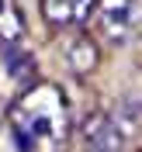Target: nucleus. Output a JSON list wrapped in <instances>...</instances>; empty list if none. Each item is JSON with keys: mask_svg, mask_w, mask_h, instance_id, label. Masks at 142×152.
<instances>
[{"mask_svg": "<svg viewBox=\"0 0 142 152\" xmlns=\"http://www.w3.org/2000/svg\"><path fill=\"white\" fill-rule=\"evenodd\" d=\"M97 0H42V10L56 24H83Z\"/></svg>", "mask_w": 142, "mask_h": 152, "instance_id": "4", "label": "nucleus"}, {"mask_svg": "<svg viewBox=\"0 0 142 152\" xmlns=\"http://www.w3.org/2000/svg\"><path fill=\"white\" fill-rule=\"evenodd\" d=\"M59 52H63V59L69 62V69L73 73H87V69L97 62V48L90 45V38H66L63 45H59Z\"/></svg>", "mask_w": 142, "mask_h": 152, "instance_id": "6", "label": "nucleus"}, {"mask_svg": "<svg viewBox=\"0 0 142 152\" xmlns=\"http://www.w3.org/2000/svg\"><path fill=\"white\" fill-rule=\"evenodd\" d=\"M24 38V18L14 0H0V48H14Z\"/></svg>", "mask_w": 142, "mask_h": 152, "instance_id": "5", "label": "nucleus"}, {"mask_svg": "<svg viewBox=\"0 0 142 152\" xmlns=\"http://www.w3.org/2000/svg\"><path fill=\"white\" fill-rule=\"evenodd\" d=\"M73 107L63 97V90L52 83H42L10 107V138L18 152H59L69 138Z\"/></svg>", "mask_w": 142, "mask_h": 152, "instance_id": "1", "label": "nucleus"}, {"mask_svg": "<svg viewBox=\"0 0 142 152\" xmlns=\"http://www.w3.org/2000/svg\"><path fill=\"white\" fill-rule=\"evenodd\" d=\"M97 28L107 42L121 45L139 28V0H97Z\"/></svg>", "mask_w": 142, "mask_h": 152, "instance_id": "2", "label": "nucleus"}, {"mask_svg": "<svg viewBox=\"0 0 142 152\" xmlns=\"http://www.w3.org/2000/svg\"><path fill=\"white\" fill-rule=\"evenodd\" d=\"M83 142L87 152H125V145H128L125 121H118L114 114H94L83 124Z\"/></svg>", "mask_w": 142, "mask_h": 152, "instance_id": "3", "label": "nucleus"}]
</instances>
